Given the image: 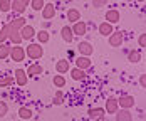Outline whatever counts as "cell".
<instances>
[{
    "label": "cell",
    "mask_w": 146,
    "mask_h": 121,
    "mask_svg": "<svg viewBox=\"0 0 146 121\" xmlns=\"http://www.w3.org/2000/svg\"><path fill=\"white\" fill-rule=\"evenodd\" d=\"M25 56H29V59H32V61L40 59V57L44 56V47H42V44H39V42H30V44L25 47Z\"/></svg>",
    "instance_id": "6da1fadb"
},
{
    "label": "cell",
    "mask_w": 146,
    "mask_h": 121,
    "mask_svg": "<svg viewBox=\"0 0 146 121\" xmlns=\"http://www.w3.org/2000/svg\"><path fill=\"white\" fill-rule=\"evenodd\" d=\"M9 57L15 62H20V61L25 59V49L20 47V45H10V54Z\"/></svg>",
    "instance_id": "7a4b0ae2"
},
{
    "label": "cell",
    "mask_w": 146,
    "mask_h": 121,
    "mask_svg": "<svg viewBox=\"0 0 146 121\" xmlns=\"http://www.w3.org/2000/svg\"><path fill=\"white\" fill-rule=\"evenodd\" d=\"M123 42H124V35H123V32L114 30V32L109 35V45H111V47H121Z\"/></svg>",
    "instance_id": "3957f363"
},
{
    "label": "cell",
    "mask_w": 146,
    "mask_h": 121,
    "mask_svg": "<svg viewBox=\"0 0 146 121\" xmlns=\"http://www.w3.org/2000/svg\"><path fill=\"white\" fill-rule=\"evenodd\" d=\"M117 104L121 109H131L133 106L136 104V101H134V98L129 96V94H126V96H121L119 99H117Z\"/></svg>",
    "instance_id": "277c9868"
},
{
    "label": "cell",
    "mask_w": 146,
    "mask_h": 121,
    "mask_svg": "<svg viewBox=\"0 0 146 121\" xmlns=\"http://www.w3.org/2000/svg\"><path fill=\"white\" fill-rule=\"evenodd\" d=\"M77 52H79V56H86V57H89V56L94 52V47L89 44V42L82 41V42L77 44Z\"/></svg>",
    "instance_id": "5b68a950"
},
{
    "label": "cell",
    "mask_w": 146,
    "mask_h": 121,
    "mask_svg": "<svg viewBox=\"0 0 146 121\" xmlns=\"http://www.w3.org/2000/svg\"><path fill=\"white\" fill-rule=\"evenodd\" d=\"M20 37H22V41H32L34 37H35V29L32 27V25H24L22 29H20Z\"/></svg>",
    "instance_id": "8992f818"
},
{
    "label": "cell",
    "mask_w": 146,
    "mask_h": 121,
    "mask_svg": "<svg viewBox=\"0 0 146 121\" xmlns=\"http://www.w3.org/2000/svg\"><path fill=\"white\" fill-rule=\"evenodd\" d=\"M40 12H42V19L50 20V19L56 17V5H54V3H45L44 9H42Z\"/></svg>",
    "instance_id": "52a82bcc"
},
{
    "label": "cell",
    "mask_w": 146,
    "mask_h": 121,
    "mask_svg": "<svg viewBox=\"0 0 146 121\" xmlns=\"http://www.w3.org/2000/svg\"><path fill=\"white\" fill-rule=\"evenodd\" d=\"M74 32V35H84L86 32H88V25H86V22L84 20H77V22H74V25L71 27Z\"/></svg>",
    "instance_id": "ba28073f"
},
{
    "label": "cell",
    "mask_w": 146,
    "mask_h": 121,
    "mask_svg": "<svg viewBox=\"0 0 146 121\" xmlns=\"http://www.w3.org/2000/svg\"><path fill=\"white\" fill-rule=\"evenodd\" d=\"M117 109H119V104H117L116 98H108L106 99V106H104V111L109 113V114H114Z\"/></svg>",
    "instance_id": "9c48e42d"
},
{
    "label": "cell",
    "mask_w": 146,
    "mask_h": 121,
    "mask_svg": "<svg viewBox=\"0 0 146 121\" xmlns=\"http://www.w3.org/2000/svg\"><path fill=\"white\" fill-rule=\"evenodd\" d=\"M14 79H15V82H17L19 86H25L27 81H29V76H27V72H25L24 69H15Z\"/></svg>",
    "instance_id": "30bf717a"
},
{
    "label": "cell",
    "mask_w": 146,
    "mask_h": 121,
    "mask_svg": "<svg viewBox=\"0 0 146 121\" xmlns=\"http://www.w3.org/2000/svg\"><path fill=\"white\" fill-rule=\"evenodd\" d=\"M60 37H62V41L64 42H67V44H71L74 41V32L71 29V25H64L62 29H60Z\"/></svg>",
    "instance_id": "8fae6325"
},
{
    "label": "cell",
    "mask_w": 146,
    "mask_h": 121,
    "mask_svg": "<svg viewBox=\"0 0 146 121\" xmlns=\"http://www.w3.org/2000/svg\"><path fill=\"white\" fill-rule=\"evenodd\" d=\"M9 41L12 42V45H20L22 44L24 41H22V37H20V30L10 27V30H9Z\"/></svg>",
    "instance_id": "7c38bea8"
},
{
    "label": "cell",
    "mask_w": 146,
    "mask_h": 121,
    "mask_svg": "<svg viewBox=\"0 0 146 121\" xmlns=\"http://www.w3.org/2000/svg\"><path fill=\"white\" fill-rule=\"evenodd\" d=\"M69 69H71V66H69L67 59H59L56 62V72L57 74H66V72H69Z\"/></svg>",
    "instance_id": "4fadbf2b"
},
{
    "label": "cell",
    "mask_w": 146,
    "mask_h": 121,
    "mask_svg": "<svg viewBox=\"0 0 146 121\" xmlns=\"http://www.w3.org/2000/svg\"><path fill=\"white\" fill-rule=\"evenodd\" d=\"M91 66H92V62H91V59L86 57V56H79V57L76 59V67H79V69H82V71H88Z\"/></svg>",
    "instance_id": "5bb4252c"
},
{
    "label": "cell",
    "mask_w": 146,
    "mask_h": 121,
    "mask_svg": "<svg viewBox=\"0 0 146 121\" xmlns=\"http://www.w3.org/2000/svg\"><path fill=\"white\" fill-rule=\"evenodd\" d=\"M119 20H121V14H119V10L111 9V10L106 12V22H109V24H117Z\"/></svg>",
    "instance_id": "9a60e30c"
},
{
    "label": "cell",
    "mask_w": 146,
    "mask_h": 121,
    "mask_svg": "<svg viewBox=\"0 0 146 121\" xmlns=\"http://www.w3.org/2000/svg\"><path fill=\"white\" fill-rule=\"evenodd\" d=\"M114 114H116V121H133V114L129 109H121L119 108Z\"/></svg>",
    "instance_id": "2e32d148"
},
{
    "label": "cell",
    "mask_w": 146,
    "mask_h": 121,
    "mask_svg": "<svg viewBox=\"0 0 146 121\" xmlns=\"http://www.w3.org/2000/svg\"><path fill=\"white\" fill-rule=\"evenodd\" d=\"M98 30H99V34H101V35L109 37V35L114 32V27H113V24H109V22H102V24H99Z\"/></svg>",
    "instance_id": "e0dca14e"
},
{
    "label": "cell",
    "mask_w": 146,
    "mask_h": 121,
    "mask_svg": "<svg viewBox=\"0 0 146 121\" xmlns=\"http://www.w3.org/2000/svg\"><path fill=\"white\" fill-rule=\"evenodd\" d=\"M25 72H27V76H29V77H34V76L42 74V72H44V67H42L40 64H37V62H35V64H30L29 67H27V71H25Z\"/></svg>",
    "instance_id": "ac0fdd59"
},
{
    "label": "cell",
    "mask_w": 146,
    "mask_h": 121,
    "mask_svg": "<svg viewBox=\"0 0 146 121\" xmlns=\"http://www.w3.org/2000/svg\"><path fill=\"white\" fill-rule=\"evenodd\" d=\"M25 20H27V19L20 15V17H15V19H12L9 25H10L12 29H17V30H20V29H22V27H24V25H25V24H27Z\"/></svg>",
    "instance_id": "d6986e66"
},
{
    "label": "cell",
    "mask_w": 146,
    "mask_h": 121,
    "mask_svg": "<svg viewBox=\"0 0 146 121\" xmlns=\"http://www.w3.org/2000/svg\"><path fill=\"white\" fill-rule=\"evenodd\" d=\"M106 114V111H104V108H91L88 111V116L91 120H98V118H101Z\"/></svg>",
    "instance_id": "ffe728a7"
},
{
    "label": "cell",
    "mask_w": 146,
    "mask_h": 121,
    "mask_svg": "<svg viewBox=\"0 0 146 121\" xmlns=\"http://www.w3.org/2000/svg\"><path fill=\"white\" fill-rule=\"evenodd\" d=\"M69 72H71V77H72L74 81H82V79L86 77V71H82V69H79V67L69 69Z\"/></svg>",
    "instance_id": "44dd1931"
},
{
    "label": "cell",
    "mask_w": 146,
    "mask_h": 121,
    "mask_svg": "<svg viewBox=\"0 0 146 121\" xmlns=\"http://www.w3.org/2000/svg\"><path fill=\"white\" fill-rule=\"evenodd\" d=\"M35 37H37V42H39V44H47L49 39H50L49 32H47L45 29H40L39 32H35Z\"/></svg>",
    "instance_id": "7402d4cb"
},
{
    "label": "cell",
    "mask_w": 146,
    "mask_h": 121,
    "mask_svg": "<svg viewBox=\"0 0 146 121\" xmlns=\"http://www.w3.org/2000/svg\"><path fill=\"white\" fill-rule=\"evenodd\" d=\"M25 9H27V7H25L20 0H12V3H10V10H14L15 14H24Z\"/></svg>",
    "instance_id": "603a6c76"
},
{
    "label": "cell",
    "mask_w": 146,
    "mask_h": 121,
    "mask_svg": "<svg viewBox=\"0 0 146 121\" xmlns=\"http://www.w3.org/2000/svg\"><path fill=\"white\" fill-rule=\"evenodd\" d=\"M67 20H69V24H74V22L81 20V12L77 9H69L67 10Z\"/></svg>",
    "instance_id": "cb8c5ba5"
},
{
    "label": "cell",
    "mask_w": 146,
    "mask_h": 121,
    "mask_svg": "<svg viewBox=\"0 0 146 121\" xmlns=\"http://www.w3.org/2000/svg\"><path fill=\"white\" fill-rule=\"evenodd\" d=\"M9 30H10L9 24H2V27H0V44H5L9 41Z\"/></svg>",
    "instance_id": "d4e9b609"
},
{
    "label": "cell",
    "mask_w": 146,
    "mask_h": 121,
    "mask_svg": "<svg viewBox=\"0 0 146 121\" xmlns=\"http://www.w3.org/2000/svg\"><path fill=\"white\" fill-rule=\"evenodd\" d=\"M32 114H34V113H32V109L27 108V106H22V108L19 109V116H20L22 120H30V118H32Z\"/></svg>",
    "instance_id": "484cf974"
},
{
    "label": "cell",
    "mask_w": 146,
    "mask_h": 121,
    "mask_svg": "<svg viewBox=\"0 0 146 121\" xmlns=\"http://www.w3.org/2000/svg\"><path fill=\"white\" fill-rule=\"evenodd\" d=\"M128 61L129 62H139L141 61V52L139 51H136V49H133V51H129V54H128Z\"/></svg>",
    "instance_id": "4316f807"
},
{
    "label": "cell",
    "mask_w": 146,
    "mask_h": 121,
    "mask_svg": "<svg viewBox=\"0 0 146 121\" xmlns=\"http://www.w3.org/2000/svg\"><path fill=\"white\" fill-rule=\"evenodd\" d=\"M30 9L32 10H35V12H40L42 9H44V5H45V2L44 0H30Z\"/></svg>",
    "instance_id": "83f0119b"
},
{
    "label": "cell",
    "mask_w": 146,
    "mask_h": 121,
    "mask_svg": "<svg viewBox=\"0 0 146 121\" xmlns=\"http://www.w3.org/2000/svg\"><path fill=\"white\" fill-rule=\"evenodd\" d=\"M52 82H54L56 88H64V86H66V77L62 74H56L54 79H52Z\"/></svg>",
    "instance_id": "f1b7e54d"
},
{
    "label": "cell",
    "mask_w": 146,
    "mask_h": 121,
    "mask_svg": "<svg viewBox=\"0 0 146 121\" xmlns=\"http://www.w3.org/2000/svg\"><path fill=\"white\" fill-rule=\"evenodd\" d=\"M10 54V45L9 44H0V61L7 59Z\"/></svg>",
    "instance_id": "f546056e"
},
{
    "label": "cell",
    "mask_w": 146,
    "mask_h": 121,
    "mask_svg": "<svg viewBox=\"0 0 146 121\" xmlns=\"http://www.w3.org/2000/svg\"><path fill=\"white\" fill-rule=\"evenodd\" d=\"M14 82H15L14 76H7V77L0 79V88H7V86H12Z\"/></svg>",
    "instance_id": "4dcf8cb0"
},
{
    "label": "cell",
    "mask_w": 146,
    "mask_h": 121,
    "mask_svg": "<svg viewBox=\"0 0 146 121\" xmlns=\"http://www.w3.org/2000/svg\"><path fill=\"white\" fill-rule=\"evenodd\" d=\"M10 3H12V0H0V12H9Z\"/></svg>",
    "instance_id": "1f68e13d"
},
{
    "label": "cell",
    "mask_w": 146,
    "mask_h": 121,
    "mask_svg": "<svg viewBox=\"0 0 146 121\" xmlns=\"http://www.w3.org/2000/svg\"><path fill=\"white\" fill-rule=\"evenodd\" d=\"M62 101H64V94H62V91L59 89L56 92V96H54V104H62Z\"/></svg>",
    "instance_id": "d6a6232c"
},
{
    "label": "cell",
    "mask_w": 146,
    "mask_h": 121,
    "mask_svg": "<svg viewBox=\"0 0 146 121\" xmlns=\"http://www.w3.org/2000/svg\"><path fill=\"white\" fill-rule=\"evenodd\" d=\"M7 113H9V106H7V103H5V101H0V118H3Z\"/></svg>",
    "instance_id": "836d02e7"
},
{
    "label": "cell",
    "mask_w": 146,
    "mask_h": 121,
    "mask_svg": "<svg viewBox=\"0 0 146 121\" xmlns=\"http://www.w3.org/2000/svg\"><path fill=\"white\" fill-rule=\"evenodd\" d=\"M108 2H109V0H92V7L101 9V7H106V5H108Z\"/></svg>",
    "instance_id": "e575fe53"
},
{
    "label": "cell",
    "mask_w": 146,
    "mask_h": 121,
    "mask_svg": "<svg viewBox=\"0 0 146 121\" xmlns=\"http://www.w3.org/2000/svg\"><path fill=\"white\" fill-rule=\"evenodd\" d=\"M138 44H139V47H145V44H146V37H145V34H141V35L138 37Z\"/></svg>",
    "instance_id": "d590c367"
},
{
    "label": "cell",
    "mask_w": 146,
    "mask_h": 121,
    "mask_svg": "<svg viewBox=\"0 0 146 121\" xmlns=\"http://www.w3.org/2000/svg\"><path fill=\"white\" fill-rule=\"evenodd\" d=\"M139 84H141V86L145 88V84H146V77H145V74H143L141 77H139Z\"/></svg>",
    "instance_id": "8d00e7d4"
},
{
    "label": "cell",
    "mask_w": 146,
    "mask_h": 121,
    "mask_svg": "<svg viewBox=\"0 0 146 121\" xmlns=\"http://www.w3.org/2000/svg\"><path fill=\"white\" fill-rule=\"evenodd\" d=\"M20 2H22V3H24L25 7H29V3H30V0H20Z\"/></svg>",
    "instance_id": "74e56055"
},
{
    "label": "cell",
    "mask_w": 146,
    "mask_h": 121,
    "mask_svg": "<svg viewBox=\"0 0 146 121\" xmlns=\"http://www.w3.org/2000/svg\"><path fill=\"white\" fill-rule=\"evenodd\" d=\"M94 121H108V120H106V116H101V118H98V120H94Z\"/></svg>",
    "instance_id": "f35d334b"
},
{
    "label": "cell",
    "mask_w": 146,
    "mask_h": 121,
    "mask_svg": "<svg viewBox=\"0 0 146 121\" xmlns=\"http://www.w3.org/2000/svg\"><path fill=\"white\" fill-rule=\"evenodd\" d=\"M136 2H145V0H136Z\"/></svg>",
    "instance_id": "ab89813d"
},
{
    "label": "cell",
    "mask_w": 146,
    "mask_h": 121,
    "mask_svg": "<svg viewBox=\"0 0 146 121\" xmlns=\"http://www.w3.org/2000/svg\"><path fill=\"white\" fill-rule=\"evenodd\" d=\"M0 27H2V20H0Z\"/></svg>",
    "instance_id": "60d3db41"
}]
</instances>
